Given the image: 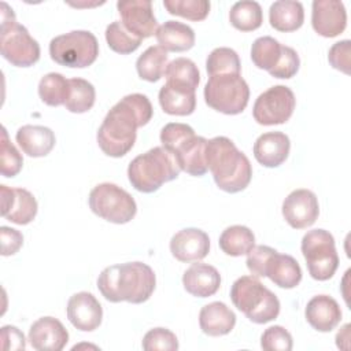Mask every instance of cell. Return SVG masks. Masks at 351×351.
Wrapping results in <instances>:
<instances>
[{
    "label": "cell",
    "instance_id": "1",
    "mask_svg": "<svg viewBox=\"0 0 351 351\" xmlns=\"http://www.w3.org/2000/svg\"><path fill=\"white\" fill-rule=\"evenodd\" d=\"M154 114L152 104L145 95L132 93L114 104L97 130L100 149L112 158L126 155L136 143L137 128L147 125Z\"/></svg>",
    "mask_w": 351,
    "mask_h": 351
},
{
    "label": "cell",
    "instance_id": "2",
    "mask_svg": "<svg viewBox=\"0 0 351 351\" xmlns=\"http://www.w3.org/2000/svg\"><path fill=\"white\" fill-rule=\"evenodd\" d=\"M154 270L143 262H126L106 267L97 277V289L112 303H144L154 293Z\"/></svg>",
    "mask_w": 351,
    "mask_h": 351
},
{
    "label": "cell",
    "instance_id": "3",
    "mask_svg": "<svg viewBox=\"0 0 351 351\" xmlns=\"http://www.w3.org/2000/svg\"><path fill=\"white\" fill-rule=\"evenodd\" d=\"M206 163L217 186L225 192H240L251 181L252 167L248 158L225 136H217L207 141Z\"/></svg>",
    "mask_w": 351,
    "mask_h": 351
},
{
    "label": "cell",
    "instance_id": "4",
    "mask_svg": "<svg viewBox=\"0 0 351 351\" xmlns=\"http://www.w3.org/2000/svg\"><path fill=\"white\" fill-rule=\"evenodd\" d=\"M207 141V138L196 136L186 123L170 122L160 130L162 147L176 156L182 171L195 177H202L208 171L206 163Z\"/></svg>",
    "mask_w": 351,
    "mask_h": 351
},
{
    "label": "cell",
    "instance_id": "5",
    "mask_svg": "<svg viewBox=\"0 0 351 351\" xmlns=\"http://www.w3.org/2000/svg\"><path fill=\"white\" fill-rule=\"evenodd\" d=\"M180 171L177 159L170 151L165 147H154L129 163L128 178L136 191L152 193L165 182L176 180Z\"/></svg>",
    "mask_w": 351,
    "mask_h": 351
},
{
    "label": "cell",
    "instance_id": "6",
    "mask_svg": "<svg viewBox=\"0 0 351 351\" xmlns=\"http://www.w3.org/2000/svg\"><path fill=\"white\" fill-rule=\"evenodd\" d=\"M230 299L250 321L266 324L278 317L280 300L258 277L241 276L230 288Z\"/></svg>",
    "mask_w": 351,
    "mask_h": 351
},
{
    "label": "cell",
    "instance_id": "7",
    "mask_svg": "<svg viewBox=\"0 0 351 351\" xmlns=\"http://www.w3.org/2000/svg\"><path fill=\"white\" fill-rule=\"evenodd\" d=\"M0 49L3 58L16 67H30L40 59L38 43L15 21L12 8L4 1H1Z\"/></svg>",
    "mask_w": 351,
    "mask_h": 351
},
{
    "label": "cell",
    "instance_id": "8",
    "mask_svg": "<svg viewBox=\"0 0 351 351\" xmlns=\"http://www.w3.org/2000/svg\"><path fill=\"white\" fill-rule=\"evenodd\" d=\"M250 99V88L241 74H218L208 78L204 86V101L213 110L236 115L244 111Z\"/></svg>",
    "mask_w": 351,
    "mask_h": 351
},
{
    "label": "cell",
    "instance_id": "9",
    "mask_svg": "<svg viewBox=\"0 0 351 351\" xmlns=\"http://www.w3.org/2000/svg\"><path fill=\"white\" fill-rule=\"evenodd\" d=\"M49 55L60 66L84 69L96 60L99 43L95 34L88 30H73L51 40Z\"/></svg>",
    "mask_w": 351,
    "mask_h": 351
},
{
    "label": "cell",
    "instance_id": "10",
    "mask_svg": "<svg viewBox=\"0 0 351 351\" xmlns=\"http://www.w3.org/2000/svg\"><path fill=\"white\" fill-rule=\"evenodd\" d=\"M88 202L93 214L118 225L128 223L137 213V204L133 196L111 182L96 185L90 191Z\"/></svg>",
    "mask_w": 351,
    "mask_h": 351
},
{
    "label": "cell",
    "instance_id": "11",
    "mask_svg": "<svg viewBox=\"0 0 351 351\" xmlns=\"http://www.w3.org/2000/svg\"><path fill=\"white\" fill-rule=\"evenodd\" d=\"M302 254L310 276L318 281L329 280L339 266L333 236L325 229L308 230L302 239Z\"/></svg>",
    "mask_w": 351,
    "mask_h": 351
},
{
    "label": "cell",
    "instance_id": "12",
    "mask_svg": "<svg viewBox=\"0 0 351 351\" xmlns=\"http://www.w3.org/2000/svg\"><path fill=\"white\" fill-rule=\"evenodd\" d=\"M295 106L293 92L285 85H274L256 97L252 115L259 125H280L292 117Z\"/></svg>",
    "mask_w": 351,
    "mask_h": 351
},
{
    "label": "cell",
    "instance_id": "13",
    "mask_svg": "<svg viewBox=\"0 0 351 351\" xmlns=\"http://www.w3.org/2000/svg\"><path fill=\"white\" fill-rule=\"evenodd\" d=\"M121 22L133 36L144 40L156 33L158 22L148 0H121L117 3Z\"/></svg>",
    "mask_w": 351,
    "mask_h": 351
},
{
    "label": "cell",
    "instance_id": "14",
    "mask_svg": "<svg viewBox=\"0 0 351 351\" xmlns=\"http://www.w3.org/2000/svg\"><path fill=\"white\" fill-rule=\"evenodd\" d=\"M318 215V199L310 189H295L282 202V217L293 229L311 226Z\"/></svg>",
    "mask_w": 351,
    "mask_h": 351
},
{
    "label": "cell",
    "instance_id": "15",
    "mask_svg": "<svg viewBox=\"0 0 351 351\" xmlns=\"http://www.w3.org/2000/svg\"><path fill=\"white\" fill-rule=\"evenodd\" d=\"M311 25L322 37H336L347 26V11L339 0H315L311 10Z\"/></svg>",
    "mask_w": 351,
    "mask_h": 351
},
{
    "label": "cell",
    "instance_id": "16",
    "mask_svg": "<svg viewBox=\"0 0 351 351\" xmlns=\"http://www.w3.org/2000/svg\"><path fill=\"white\" fill-rule=\"evenodd\" d=\"M0 193L3 218L16 225H27L34 219L37 214V200L27 189L0 185Z\"/></svg>",
    "mask_w": 351,
    "mask_h": 351
},
{
    "label": "cell",
    "instance_id": "17",
    "mask_svg": "<svg viewBox=\"0 0 351 351\" xmlns=\"http://www.w3.org/2000/svg\"><path fill=\"white\" fill-rule=\"evenodd\" d=\"M66 311L71 325L82 332L97 329L103 319L101 304L89 292H77L70 296Z\"/></svg>",
    "mask_w": 351,
    "mask_h": 351
},
{
    "label": "cell",
    "instance_id": "18",
    "mask_svg": "<svg viewBox=\"0 0 351 351\" xmlns=\"http://www.w3.org/2000/svg\"><path fill=\"white\" fill-rule=\"evenodd\" d=\"M210 251L208 234L197 228L177 232L170 240V252L180 262H197Z\"/></svg>",
    "mask_w": 351,
    "mask_h": 351
},
{
    "label": "cell",
    "instance_id": "19",
    "mask_svg": "<svg viewBox=\"0 0 351 351\" xmlns=\"http://www.w3.org/2000/svg\"><path fill=\"white\" fill-rule=\"evenodd\" d=\"M29 341L37 351H60L69 341V332L53 317H41L29 329Z\"/></svg>",
    "mask_w": 351,
    "mask_h": 351
},
{
    "label": "cell",
    "instance_id": "20",
    "mask_svg": "<svg viewBox=\"0 0 351 351\" xmlns=\"http://www.w3.org/2000/svg\"><path fill=\"white\" fill-rule=\"evenodd\" d=\"M291 141L282 132H267L254 143V156L265 167H278L289 155Z\"/></svg>",
    "mask_w": 351,
    "mask_h": 351
},
{
    "label": "cell",
    "instance_id": "21",
    "mask_svg": "<svg viewBox=\"0 0 351 351\" xmlns=\"http://www.w3.org/2000/svg\"><path fill=\"white\" fill-rule=\"evenodd\" d=\"M182 285L188 293L196 298L213 296L221 287L219 271L207 263H192L182 276Z\"/></svg>",
    "mask_w": 351,
    "mask_h": 351
},
{
    "label": "cell",
    "instance_id": "22",
    "mask_svg": "<svg viewBox=\"0 0 351 351\" xmlns=\"http://www.w3.org/2000/svg\"><path fill=\"white\" fill-rule=\"evenodd\" d=\"M304 315L310 326L318 332H330L341 321L339 303L328 295H317L310 299Z\"/></svg>",
    "mask_w": 351,
    "mask_h": 351
},
{
    "label": "cell",
    "instance_id": "23",
    "mask_svg": "<svg viewBox=\"0 0 351 351\" xmlns=\"http://www.w3.org/2000/svg\"><path fill=\"white\" fill-rule=\"evenodd\" d=\"M15 140L21 149L32 158H41L48 155L55 147V133L40 125H25L18 129Z\"/></svg>",
    "mask_w": 351,
    "mask_h": 351
},
{
    "label": "cell",
    "instance_id": "24",
    "mask_svg": "<svg viewBox=\"0 0 351 351\" xmlns=\"http://www.w3.org/2000/svg\"><path fill=\"white\" fill-rule=\"evenodd\" d=\"M265 277L280 288L291 289L302 281V269L293 256L274 251L266 262Z\"/></svg>",
    "mask_w": 351,
    "mask_h": 351
},
{
    "label": "cell",
    "instance_id": "25",
    "mask_svg": "<svg viewBox=\"0 0 351 351\" xmlns=\"http://www.w3.org/2000/svg\"><path fill=\"white\" fill-rule=\"evenodd\" d=\"M199 325L203 333L217 337L232 332L236 325L234 313L222 302H211L202 307Z\"/></svg>",
    "mask_w": 351,
    "mask_h": 351
},
{
    "label": "cell",
    "instance_id": "26",
    "mask_svg": "<svg viewBox=\"0 0 351 351\" xmlns=\"http://www.w3.org/2000/svg\"><path fill=\"white\" fill-rule=\"evenodd\" d=\"M159 104L169 115H191L196 108L195 90L166 82L159 90Z\"/></svg>",
    "mask_w": 351,
    "mask_h": 351
},
{
    "label": "cell",
    "instance_id": "27",
    "mask_svg": "<svg viewBox=\"0 0 351 351\" xmlns=\"http://www.w3.org/2000/svg\"><path fill=\"white\" fill-rule=\"evenodd\" d=\"M155 37L159 47L167 52H184L195 45L193 29L177 21H167L160 25L156 29Z\"/></svg>",
    "mask_w": 351,
    "mask_h": 351
},
{
    "label": "cell",
    "instance_id": "28",
    "mask_svg": "<svg viewBox=\"0 0 351 351\" xmlns=\"http://www.w3.org/2000/svg\"><path fill=\"white\" fill-rule=\"evenodd\" d=\"M304 21V10L300 1L280 0L269 8V22L278 32L298 30Z\"/></svg>",
    "mask_w": 351,
    "mask_h": 351
},
{
    "label": "cell",
    "instance_id": "29",
    "mask_svg": "<svg viewBox=\"0 0 351 351\" xmlns=\"http://www.w3.org/2000/svg\"><path fill=\"white\" fill-rule=\"evenodd\" d=\"M167 64V51L159 45H151L136 60V70L141 80L156 82L165 75Z\"/></svg>",
    "mask_w": 351,
    "mask_h": 351
},
{
    "label": "cell",
    "instance_id": "30",
    "mask_svg": "<svg viewBox=\"0 0 351 351\" xmlns=\"http://www.w3.org/2000/svg\"><path fill=\"white\" fill-rule=\"evenodd\" d=\"M255 245L252 230L243 225L226 228L219 236V248L229 256L247 255Z\"/></svg>",
    "mask_w": 351,
    "mask_h": 351
},
{
    "label": "cell",
    "instance_id": "31",
    "mask_svg": "<svg viewBox=\"0 0 351 351\" xmlns=\"http://www.w3.org/2000/svg\"><path fill=\"white\" fill-rule=\"evenodd\" d=\"M229 21L232 26L240 32L256 30L263 22L262 8L256 1H237L229 11Z\"/></svg>",
    "mask_w": 351,
    "mask_h": 351
},
{
    "label": "cell",
    "instance_id": "32",
    "mask_svg": "<svg viewBox=\"0 0 351 351\" xmlns=\"http://www.w3.org/2000/svg\"><path fill=\"white\" fill-rule=\"evenodd\" d=\"M166 82L196 90L200 82V73L193 60L188 58H177L171 60L165 71Z\"/></svg>",
    "mask_w": 351,
    "mask_h": 351
},
{
    "label": "cell",
    "instance_id": "33",
    "mask_svg": "<svg viewBox=\"0 0 351 351\" xmlns=\"http://www.w3.org/2000/svg\"><path fill=\"white\" fill-rule=\"evenodd\" d=\"M69 96L64 103L66 110L74 114H82L89 111L96 99V92L93 85L84 78H70L69 80Z\"/></svg>",
    "mask_w": 351,
    "mask_h": 351
},
{
    "label": "cell",
    "instance_id": "34",
    "mask_svg": "<svg viewBox=\"0 0 351 351\" xmlns=\"http://www.w3.org/2000/svg\"><path fill=\"white\" fill-rule=\"evenodd\" d=\"M69 80H66L60 73H48L38 82V96L40 99L51 107L64 106L69 96Z\"/></svg>",
    "mask_w": 351,
    "mask_h": 351
},
{
    "label": "cell",
    "instance_id": "35",
    "mask_svg": "<svg viewBox=\"0 0 351 351\" xmlns=\"http://www.w3.org/2000/svg\"><path fill=\"white\" fill-rule=\"evenodd\" d=\"M282 53V45L270 36L258 37L251 47V59L254 64L261 69L270 71L274 69Z\"/></svg>",
    "mask_w": 351,
    "mask_h": 351
},
{
    "label": "cell",
    "instance_id": "36",
    "mask_svg": "<svg viewBox=\"0 0 351 351\" xmlns=\"http://www.w3.org/2000/svg\"><path fill=\"white\" fill-rule=\"evenodd\" d=\"M206 70L210 77L218 74H240L241 63L234 49L219 47L213 49L207 56Z\"/></svg>",
    "mask_w": 351,
    "mask_h": 351
},
{
    "label": "cell",
    "instance_id": "37",
    "mask_svg": "<svg viewBox=\"0 0 351 351\" xmlns=\"http://www.w3.org/2000/svg\"><path fill=\"white\" fill-rule=\"evenodd\" d=\"M106 41L114 52L128 55L134 52L143 40L128 32L121 21H114L106 27Z\"/></svg>",
    "mask_w": 351,
    "mask_h": 351
},
{
    "label": "cell",
    "instance_id": "38",
    "mask_svg": "<svg viewBox=\"0 0 351 351\" xmlns=\"http://www.w3.org/2000/svg\"><path fill=\"white\" fill-rule=\"evenodd\" d=\"M163 5L169 14L189 21H203L210 12V1L207 0H165Z\"/></svg>",
    "mask_w": 351,
    "mask_h": 351
},
{
    "label": "cell",
    "instance_id": "39",
    "mask_svg": "<svg viewBox=\"0 0 351 351\" xmlns=\"http://www.w3.org/2000/svg\"><path fill=\"white\" fill-rule=\"evenodd\" d=\"M0 171L4 177H15L22 166L23 158L15 145L11 143L5 128H1V140H0Z\"/></svg>",
    "mask_w": 351,
    "mask_h": 351
},
{
    "label": "cell",
    "instance_id": "40",
    "mask_svg": "<svg viewBox=\"0 0 351 351\" xmlns=\"http://www.w3.org/2000/svg\"><path fill=\"white\" fill-rule=\"evenodd\" d=\"M141 346L145 351H176L178 350V340L171 330L154 328L145 333Z\"/></svg>",
    "mask_w": 351,
    "mask_h": 351
},
{
    "label": "cell",
    "instance_id": "41",
    "mask_svg": "<svg viewBox=\"0 0 351 351\" xmlns=\"http://www.w3.org/2000/svg\"><path fill=\"white\" fill-rule=\"evenodd\" d=\"M292 346L291 333L280 325L270 326L262 333L261 347L265 351H291Z\"/></svg>",
    "mask_w": 351,
    "mask_h": 351
},
{
    "label": "cell",
    "instance_id": "42",
    "mask_svg": "<svg viewBox=\"0 0 351 351\" xmlns=\"http://www.w3.org/2000/svg\"><path fill=\"white\" fill-rule=\"evenodd\" d=\"M300 66V59L298 52L287 45H282V53L277 64L274 66L273 70L269 71V74L274 78H292L298 71Z\"/></svg>",
    "mask_w": 351,
    "mask_h": 351
},
{
    "label": "cell",
    "instance_id": "43",
    "mask_svg": "<svg viewBox=\"0 0 351 351\" xmlns=\"http://www.w3.org/2000/svg\"><path fill=\"white\" fill-rule=\"evenodd\" d=\"M350 52L351 43L350 40H341L335 43L328 53V60L330 66L344 74H350Z\"/></svg>",
    "mask_w": 351,
    "mask_h": 351
},
{
    "label": "cell",
    "instance_id": "44",
    "mask_svg": "<svg viewBox=\"0 0 351 351\" xmlns=\"http://www.w3.org/2000/svg\"><path fill=\"white\" fill-rule=\"evenodd\" d=\"M276 250L269 245H254L247 254V267L255 277H265V266Z\"/></svg>",
    "mask_w": 351,
    "mask_h": 351
},
{
    "label": "cell",
    "instance_id": "45",
    "mask_svg": "<svg viewBox=\"0 0 351 351\" xmlns=\"http://www.w3.org/2000/svg\"><path fill=\"white\" fill-rule=\"evenodd\" d=\"M1 339V348L4 351H19L26 348V339L23 333L12 325H5L0 330Z\"/></svg>",
    "mask_w": 351,
    "mask_h": 351
},
{
    "label": "cell",
    "instance_id": "46",
    "mask_svg": "<svg viewBox=\"0 0 351 351\" xmlns=\"http://www.w3.org/2000/svg\"><path fill=\"white\" fill-rule=\"evenodd\" d=\"M0 237H1V255L10 256L19 251L23 244V236L19 230L8 226L0 228Z\"/></svg>",
    "mask_w": 351,
    "mask_h": 351
}]
</instances>
